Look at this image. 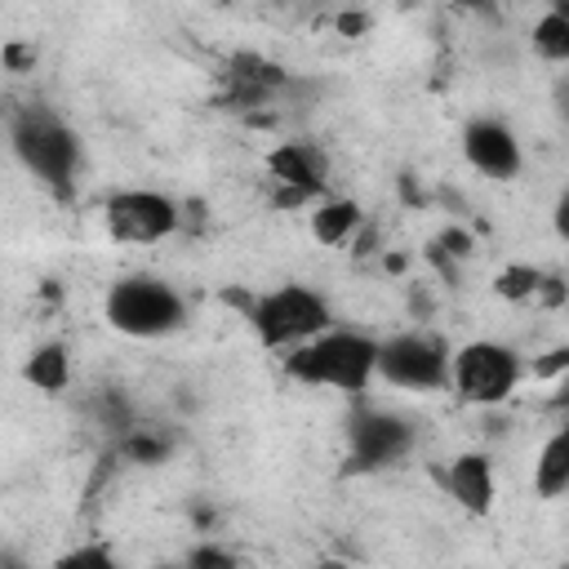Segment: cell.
<instances>
[{"label": "cell", "mask_w": 569, "mask_h": 569, "mask_svg": "<svg viewBox=\"0 0 569 569\" xmlns=\"http://www.w3.org/2000/svg\"><path fill=\"white\" fill-rule=\"evenodd\" d=\"M289 373L307 387H338V391H365L378 373V342L356 329H333L307 338L289 356Z\"/></svg>", "instance_id": "cell-1"}, {"label": "cell", "mask_w": 569, "mask_h": 569, "mask_svg": "<svg viewBox=\"0 0 569 569\" xmlns=\"http://www.w3.org/2000/svg\"><path fill=\"white\" fill-rule=\"evenodd\" d=\"M107 325L124 338H160L182 325V298L156 276H124L107 293Z\"/></svg>", "instance_id": "cell-2"}, {"label": "cell", "mask_w": 569, "mask_h": 569, "mask_svg": "<svg viewBox=\"0 0 569 569\" xmlns=\"http://www.w3.org/2000/svg\"><path fill=\"white\" fill-rule=\"evenodd\" d=\"M249 325L258 333L262 347H298L316 333H325L329 325V302L316 289L302 284H280L271 293H262L249 311Z\"/></svg>", "instance_id": "cell-3"}, {"label": "cell", "mask_w": 569, "mask_h": 569, "mask_svg": "<svg viewBox=\"0 0 569 569\" xmlns=\"http://www.w3.org/2000/svg\"><path fill=\"white\" fill-rule=\"evenodd\" d=\"M516 382H520V356L502 342L476 338L449 356V387L467 405H498L516 391Z\"/></svg>", "instance_id": "cell-4"}, {"label": "cell", "mask_w": 569, "mask_h": 569, "mask_svg": "<svg viewBox=\"0 0 569 569\" xmlns=\"http://www.w3.org/2000/svg\"><path fill=\"white\" fill-rule=\"evenodd\" d=\"M9 138H13L18 160H22L40 182L67 187V182L76 178V160H80L76 138H71V129H67L62 120H53L49 111H36V107H31V111L13 116Z\"/></svg>", "instance_id": "cell-5"}, {"label": "cell", "mask_w": 569, "mask_h": 569, "mask_svg": "<svg viewBox=\"0 0 569 569\" xmlns=\"http://www.w3.org/2000/svg\"><path fill=\"white\" fill-rule=\"evenodd\" d=\"M449 356L436 333H400L378 342V378L400 391H436L449 382Z\"/></svg>", "instance_id": "cell-6"}, {"label": "cell", "mask_w": 569, "mask_h": 569, "mask_svg": "<svg viewBox=\"0 0 569 569\" xmlns=\"http://www.w3.org/2000/svg\"><path fill=\"white\" fill-rule=\"evenodd\" d=\"M178 222H182L178 204L160 191H120L107 200V227L124 244H156L173 236Z\"/></svg>", "instance_id": "cell-7"}, {"label": "cell", "mask_w": 569, "mask_h": 569, "mask_svg": "<svg viewBox=\"0 0 569 569\" xmlns=\"http://www.w3.org/2000/svg\"><path fill=\"white\" fill-rule=\"evenodd\" d=\"M409 445H413V431L396 413L369 409L351 422V462L356 467H391L409 453Z\"/></svg>", "instance_id": "cell-8"}, {"label": "cell", "mask_w": 569, "mask_h": 569, "mask_svg": "<svg viewBox=\"0 0 569 569\" xmlns=\"http://www.w3.org/2000/svg\"><path fill=\"white\" fill-rule=\"evenodd\" d=\"M462 156L485 178H516L520 173V142L502 120H471L462 129Z\"/></svg>", "instance_id": "cell-9"}, {"label": "cell", "mask_w": 569, "mask_h": 569, "mask_svg": "<svg viewBox=\"0 0 569 569\" xmlns=\"http://www.w3.org/2000/svg\"><path fill=\"white\" fill-rule=\"evenodd\" d=\"M267 173H271V182L280 187V191H298L302 200H311V196H320L325 191V160H320V151L316 147H307V142H280V147H271V156H267Z\"/></svg>", "instance_id": "cell-10"}, {"label": "cell", "mask_w": 569, "mask_h": 569, "mask_svg": "<svg viewBox=\"0 0 569 569\" xmlns=\"http://www.w3.org/2000/svg\"><path fill=\"white\" fill-rule=\"evenodd\" d=\"M445 485H449V498H458V507L471 516H485L493 507V467L485 453H458L449 462Z\"/></svg>", "instance_id": "cell-11"}, {"label": "cell", "mask_w": 569, "mask_h": 569, "mask_svg": "<svg viewBox=\"0 0 569 569\" xmlns=\"http://www.w3.org/2000/svg\"><path fill=\"white\" fill-rule=\"evenodd\" d=\"M533 489L542 498H556L569 489V422L560 431L547 436V445L538 449V462H533Z\"/></svg>", "instance_id": "cell-12"}, {"label": "cell", "mask_w": 569, "mask_h": 569, "mask_svg": "<svg viewBox=\"0 0 569 569\" xmlns=\"http://www.w3.org/2000/svg\"><path fill=\"white\" fill-rule=\"evenodd\" d=\"M360 227V209L351 200H320L311 209V236L320 244H342Z\"/></svg>", "instance_id": "cell-13"}, {"label": "cell", "mask_w": 569, "mask_h": 569, "mask_svg": "<svg viewBox=\"0 0 569 569\" xmlns=\"http://www.w3.org/2000/svg\"><path fill=\"white\" fill-rule=\"evenodd\" d=\"M27 382L40 387V391H62L71 382V360L58 342H44L27 356Z\"/></svg>", "instance_id": "cell-14"}, {"label": "cell", "mask_w": 569, "mask_h": 569, "mask_svg": "<svg viewBox=\"0 0 569 569\" xmlns=\"http://www.w3.org/2000/svg\"><path fill=\"white\" fill-rule=\"evenodd\" d=\"M498 293L511 298V302H529V298H547V302H556V298H560L556 280H547V276L533 271V267H507V271L498 276Z\"/></svg>", "instance_id": "cell-15"}, {"label": "cell", "mask_w": 569, "mask_h": 569, "mask_svg": "<svg viewBox=\"0 0 569 569\" xmlns=\"http://www.w3.org/2000/svg\"><path fill=\"white\" fill-rule=\"evenodd\" d=\"M533 49L547 62H569V18L556 4L533 22Z\"/></svg>", "instance_id": "cell-16"}, {"label": "cell", "mask_w": 569, "mask_h": 569, "mask_svg": "<svg viewBox=\"0 0 569 569\" xmlns=\"http://www.w3.org/2000/svg\"><path fill=\"white\" fill-rule=\"evenodd\" d=\"M124 449H129V458H138V462H156V458H164V449H169V445H164V440H151V436H142V431H138V436H129V445H124Z\"/></svg>", "instance_id": "cell-17"}, {"label": "cell", "mask_w": 569, "mask_h": 569, "mask_svg": "<svg viewBox=\"0 0 569 569\" xmlns=\"http://www.w3.org/2000/svg\"><path fill=\"white\" fill-rule=\"evenodd\" d=\"M191 565H200V569H227V565H236V556H227V551H218V547H200V551H191Z\"/></svg>", "instance_id": "cell-18"}, {"label": "cell", "mask_w": 569, "mask_h": 569, "mask_svg": "<svg viewBox=\"0 0 569 569\" xmlns=\"http://www.w3.org/2000/svg\"><path fill=\"white\" fill-rule=\"evenodd\" d=\"M27 62H36V49H27V44H4V67H9V71H22Z\"/></svg>", "instance_id": "cell-19"}, {"label": "cell", "mask_w": 569, "mask_h": 569, "mask_svg": "<svg viewBox=\"0 0 569 569\" xmlns=\"http://www.w3.org/2000/svg\"><path fill=\"white\" fill-rule=\"evenodd\" d=\"M551 222H556V236H560V240H569V196H560V200H556Z\"/></svg>", "instance_id": "cell-20"}, {"label": "cell", "mask_w": 569, "mask_h": 569, "mask_svg": "<svg viewBox=\"0 0 569 569\" xmlns=\"http://www.w3.org/2000/svg\"><path fill=\"white\" fill-rule=\"evenodd\" d=\"M565 365H569V351H551V360L533 365V373H556V369H565Z\"/></svg>", "instance_id": "cell-21"}, {"label": "cell", "mask_w": 569, "mask_h": 569, "mask_svg": "<svg viewBox=\"0 0 569 569\" xmlns=\"http://www.w3.org/2000/svg\"><path fill=\"white\" fill-rule=\"evenodd\" d=\"M551 4H556V9H560V13L569 18V0H551Z\"/></svg>", "instance_id": "cell-22"}, {"label": "cell", "mask_w": 569, "mask_h": 569, "mask_svg": "<svg viewBox=\"0 0 569 569\" xmlns=\"http://www.w3.org/2000/svg\"><path fill=\"white\" fill-rule=\"evenodd\" d=\"M213 4H231V0H213Z\"/></svg>", "instance_id": "cell-23"}]
</instances>
